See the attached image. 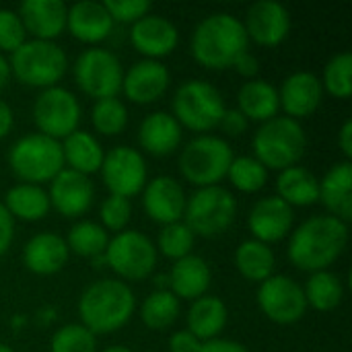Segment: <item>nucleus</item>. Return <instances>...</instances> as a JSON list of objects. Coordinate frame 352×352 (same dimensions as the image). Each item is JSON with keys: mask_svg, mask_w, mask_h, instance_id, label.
Returning <instances> with one entry per match:
<instances>
[{"mask_svg": "<svg viewBox=\"0 0 352 352\" xmlns=\"http://www.w3.org/2000/svg\"><path fill=\"white\" fill-rule=\"evenodd\" d=\"M138 142L146 153L155 157H167L182 144V126L167 111L148 113L140 122Z\"/></svg>", "mask_w": 352, "mask_h": 352, "instance_id": "bb28decb", "label": "nucleus"}, {"mask_svg": "<svg viewBox=\"0 0 352 352\" xmlns=\"http://www.w3.org/2000/svg\"><path fill=\"white\" fill-rule=\"evenodd\" d=\"M307 307H314L316 311H332L336 309L344 299V285L338 274L330 270H320L309 274L305 289H303Z\"/></svg>", "mask_w": 352, "mask_h": 352, "instance_id": "72a5a7b5", "label": "nucleus"}, {"mask_svg": "<svg viewBox=\"0 0 352 352\" xmlns=\"http://www.w3.org/2000/svg\"><path fill=\"white\" fill-rule=\"evenodd\" d=\"M93 128L103 136H118L128 124V109L118 97H107L95 101L91 109Z\"/></svg>", "mask_w": 352, "mask_h": 352, "instance_id": "4c0bfd02", "label": "nucleus"}, {"mask_svg": "<svg viewBox=\"0 0 352 352\" xmlns=\"http://www.w3.org/2000/svg\"><path fill=\"white\" fill-rule=\"evenodd\" d=\"M254 159L266 169H289L295 167L307 148V136L303 126L287 116H276L264 122L252 140Z\"/></svg>", "mask_w": 352, "mask_h": 352, "instance_id": "20e7f679", "label": "nucleus"}, {"mask_svg": "<svg viewBox=\"0 0 352 352\" xmlns=\"http://www.w3.org/2000/svg\"><path fill=\"white\" fill-rule=\"evenodd\" d=\"M122 62L120 58L105 47H89L80 52L74 62V80L85 95L91 99L118 97L122 91Z\"/></svg>", "mask_w": 352, "mask_h": 352, "instance_id": "9b49d317", "label": "nucleus"}, {"mask_svg": "<svg viewBox=\"0 0 352 352\" xmlns=\"http://www.w3.org/2000/svg\"><path fill=\"white\" fill-rule=\"evenodd\" d=\"M200 349H202V340H198L188 330H179L169 338V352H200Z\"/></svg>", "mask_w": 352, "mask_h": 352, "instance_id": "49530a36", "label": "nucleus"}, {"mask_svg": "<svg viewBox=\"0 0 352 352\" xmlns=\"http://www.w3.org/2000/svg\"><path fill=\"white\" fill-rule=\"evenodd\" d=\"M16 14L27 35L41 41H54L66 29L68 6L62 0H25Z\"/></svg>", "mask_w": 352, "mask_h": 352, "instance_id": "4be33fe9", "label": "nucleus"}, {"mask_svg": "<svg viewBox=\"0 0 352 352\" xmlns=\"http://www.w3.org/2000/svg\"><path fill=\"white\" fill-rule=\"evenodd\" d=\"M132 217V204L128 198H122V196H107L103 202H101V208H99V219H101V227L105 231H124L128 221Z\"/></svg>", "mask_w": 352, "mask_h": 352, "instance_id": "79ce46f5", "label": "nucleus"}, {"mask_svg": "<svg viewBox=\"0 0 352 352\" xmlns=\"http://www.w3.org/2000/svg\"><path fill=\"white\" fill-rule=\"evenodd\" d=\"M229 182L243 194L260 192L268 182V169L254 157H235L227 171Z\"/></svg>", "mask_w": 352, "mask_h": 352, "instance_id": "e433bc0d", "label": "nucleus"}, {"mask_svg": "<svg viewBox=\"0 0 352 352\" xmlns=\"http://www.w3.org/2000/svg\"><path fill=\"white\" fill-rule=\"evenodd\" d=\"M200 352H250L241 342L229 340V338H214V340H206L202 342Z\"/></svg>", "mask_w": 352, "mask_h": 352, "instance_id": "8fccbe9b", "label": "nucleus"}, {"mask_svg": "<svg viewBox=\"0 0 352 352\" xmlns=\"http://www.w3.org/2000/svg\"><path fill=\"white\" fill-rule=\"evenodd\" d=\"M10 76H12V74H10V64H8L6 56L0 54V91L8 85Z\"/></svg>", "mask_w": 352, "mask_h": 352, "instance_id": "864d4df0", "label": "nucleus"}, {"mask_svg": "<svg viewBox=\"0 0 352 352\" xmlns=\"http://www.w3.org/2000/svg\"><path fill=\"white\" fill-rule=\"evenodd\" d=\"M338 146L342 151V155L346 157V161L352 159V120H346L342 126H340V132H338Z\"/></svg>", "mask_w": 352, "mask_h": 352, "instance_id": "3c124183", "label": "nucleus"}, {"mask_svg": "<svg viewBox=\"0 0 352 352\" xmlns=\"http://www.w3.org/2000/svg\"><path fill=\"white\" fill-rule=\"evenodd\" d=\"M10 74L27 87L50 89L66 74L68 58L56 41L27 39L10 54Z\"/></svg>", "mask_w": 352, "mask_h": 352, "instance_id": "39448f33", "label": "nucleus"}, {"mask_svg": "<svg viewBox=\"0 0 352 352\" xmlns=\"http://www.w3.org/2000/svg\"><path fill=\"white\" fill-rule=\"evenodd\" d=\"M27 41V31L14 10L0 8V50L12 54Z\"/></svg>", "mask_w": 352, "mask_h": 352, "instance_id": "37998d69", "label": "nucleus"}, {"mask_svg": "<svg viewBox=\"0 0 352 352\" xmlns=\"http://www.w3.org/2000/svg\"><path fill=\"white\" fill-rule=\"evenodd\" d=\"M167 278H169V291L177 299L196 301L204 297L206 291L210 289L212 272L204 258L190 254L173 264Z\"/></svg>", "mask_w": 352, "mask_h": 352, "instance_id": "a878e982", "label": "nucleus"}, {"mask_svg": "<svg viewBox=\"0 0 352 352\" xmlns=\"http://www.w3.org/2000/svg\"><path fill=\"white\" fill-rule=\"evenodd\" d=\"M130 43L136 52L146 56V60H159L169 56L179 43L177 27L163 14H146L132 23Z\"/></svg>", "mask_w": 352, "mask_h": 352, "instance_id": "6ab92c4d", "label": "nucleus"}, {"mask_svg": "<svg viewBox=\"0 0 352 352\" xmlns=\"http://www.w3.org/2000/svg\"><path fill=\"white\" fill-rule=\"evenodd\" d=\"M103 6L113 23H136L151 12L148 0H105Z\"/></svg>", "mask_w": 352, "mask_h": 352, "instance_id": "c03bdc74", "label": "nucleus"}, {"mask_svg": "<svg viewBox=\"0 0 352 352\" xmlns=\"http://www.w3.org/2000/svg\"><path fill=\"white\" fill-rule=\"evenodd\" d=\"M14 239V219L0 202V256H4Z\"/></svg>", "mask_w": 352, "mask_h": 352, "instance_id": "de8ad7c7", "label": "nucleus"}, {"mask_svg": "<svg viewBox=\"0 0 352 352\" xmlns=\"http://www.w3.org/2000/svg\"><path fill=\"white\" fill-rule=\"evenodd\" d=\"M25 322H27L25 318H21V316H16V318L12 320V326H14V328H19V326H25Z\"/></svg>", "mask_w": 352, "mask_h": 352, "instance_id": "13d9d810", "label": "nucleus"}, {"mask_svg": "<svg viewBox=\"0 0 352 352\" xmlns=\"http://www.w3.org/2000/svg\"><path fill=\"white\" fill-rule=\"evenodd\" d=\"M47 198H50V206L56 208L62 217L78 219L91 208L95 198V186L89 179V175L64 167L50 182Z\"/></svg>", "mask_w": 352, "mask_h": 352, "instance_id": "dca6fc26", "label": "nucleus"}, {"mask_svg": "<svg viewBox=\"0 0 352 352\" xmlns=\"http://www.w3.org/2000/svg\"><path fill=\"white\" fill-rule=\"evenodd\" d=\"M66 245L72 254L80 256V258H95L105 254L107 243H109V235L107 231L93 221H80L76 225L70 227L68 235H66Z\"/></svg>", "mask_w": 352, "mask_h": 352, "instance_id": "c9c22d12", "label": "nucleus"}, {"mask_svg": "<svg viewBox=\"0 0 352 352\" xmlns=\"http://www.w3.org/2000/svg\"><path fill=\"white\" fill-rule=\"evenodd\" d=\"M12 124H14L12 109H10V105L6 101L0 99V138H4L12 130Z\"/></svg>", "mask_w": 352, "mask_h": 352, "instance_id": "603ef678", "label": "nucleus"}, {"mask_svg": "<svg viewBox=\"0 0 352 352\" xmlns=\"http://www.w3.org/2000/svg\"><path fill=\"white\" fill-rule=\"evenodd\" d=\"M60 144H62L64 165H68L66 169H72L82 175H91L101 169L105 151L93 134L85 130H74Z\"/></svg>", "mask_w": 352, "mask_h": 352, "instance_id": "c85d7f7f", "label": "nucleus"}, {"mask_svg": "<svg viewBox=\"0 0 352 352\" xmlns=\"http://www.w3.org/2000/svg\"><path fill=\"white\" fill-rule=\"evenodd\" d=\"M169 70L161 60H140L132 64L122 78L126 99L138 105H148L161 99L169 89Z\"/></svg>", "mask_w": 352, "mask_h": 352, "instance_id": "aec40b11", "label": "nucleus"}, {"mask_svg": "<svg viewBox=\"0 0 352 352\" xmlns=\"http://www.w3.org/2000/svg\"><path fill=\"white\" fill-rule=\"evenodd\" d=\"M320 200L332 217L342 223L352 219V163L340 161L332 165L320 179Z\"/></svg>", "mask_w": 352, "mask_h": 352, "instance_id": "393cba45", "label": "nucleus"}, {"mask_svg": "<svg viewBox=\"0 0 352 352\" xmlns=\"http://www.w3.org/2000/svg\"><path fill=\"white\" fill-rule=\"evenodd\" d=\"M248 126H250L248 118L237 107L235 109H225V113L221 118V124H219V128L227 136H241L248 130Z\"/></svg>", "mask_w": 352, "mask_h": 352, "instance_id": "a18cd8bd", "label": "nucleus"}, {"mask_svg": "<svg viewBox=\"0 0 352 352\" xmlns=\"http://www.w3.org/2000/svg\"><path fill=\"white\" fill-rule=\"evenodd\" d=\"M101 352H132L128 346H109V349H105V351Z\"/></svg>", "mask_w": 352, "mask_h": 352, "instance_id": "4d7b16f0", "label": "nucleus"}, {"mask_svg": "<svg viewBox=\"0 0 352 352\" xmlns=\"http://www.w3.org/2000/svg\"><path fill=\"white\" fill-rule=\"evenodd\" d=\"M194 239L196 235L188 229V225L184 221L179 223H171V225H165L161 231H159V239H157V250L169 258V260H182L186 256L192 254L194 250Z\"/></svg>", "mask_w": 352, "mask_h": 352, "instance_id": "ea45409f", "label": "nucleus"}, {"mask_svg": "<svg viewBox=\"0 0 352 352\" xmlns=\"http://www.w3.org/2000/svg\"><path fill=\"white\" fill-rule=\"evenodd\" d=\"M8 165L23 184L41 186L64 169L62 144L45 134H27L8 151Z\"/></svg>", "mask_w": 352, "mask_h": 352, "instance_id": "423d86ee", "label": "nucleus"}, {"mask_svg": "<svg viewBox=\"0 0 352 352\" xmlns=\"http://www.w3.org/2000/svg\"><path fill=\"white\" fill-rule=\"evenodd\" d=\"M250 39L243 23L231 12H214L204 16L190 41L194 60L208 70L231 68L233 62L248 52Z\"/></svg>", "mask_w": 352, "mask_h": 352, "instance_id": "f03ea898", "label": "nucleus"}, {"mask_svg": "<svg viewBox=\"0 0 352 352\" xmlns=\"http://www.w3.org/2000/svg\"><path fill=\"white\" fill-rule=\"evenodd\" d=\"M37 318H39V320H41L43 324H50V322H52V320L56 318V311H54L52 307H45V309H41V311L37 314Z\"/></svg>", "mask_w": 352, "mask_h": 352, "instance_id": "5fc2aeb1", "label": "nucleus"}, {"mask_svg": "<svg viewBox=\"0 0 352 352\" xmlns=\"http://www.w3.org/2000/svg\"><path fill=\"white\" fill-rule=\"evenodd\" d=\"M349 225L332 214L303 221L289 239V260L303 272L328 270L346 250Z\"/></svg>", "mask_w": 352, "mask_h": 352, "instance_id": "f257e3e1", "label": "nucleus"}, {"mask_svg": "<svg viewBox=\"0 0 352 352\" xmlns=\"http://www.w3.org/2000/svg\"><path fill=\"white\" fill-rule=\"evenodd\" d=\"M258 305L270 322L280 326L297 324L307 311L303 287L285 274H272L270 278L260 283Z\"/></svg>", "mask_w": 352, "mask_h": 352, "instance_id": "4468645a", "label": "nucleus"}, {"mask_svg": "<svg viewBox=\"0 0 352 352\" xmlns=\"http://www.w3.org/2000/svg\"><path fill=\"white\" fill-rule=\"evenodd\" d=\"M243 29L258 45H280L291 31V14L278 0H258L248 8Z\"/></svg>", "mask_w": 352, "mask_h": 352, "instance_id": "2eb2a0df", "label": "nucleus"}, {"mask_svg": "<svg viewBox=\"0 0 352 352\" xmlns=\"http://www.w3.org/2000/svg\"><path fill=\"white\" fill-rule=\"evenodd\" d=\"M227 305L212 295H204L192 301L188 309V332H192L198 340H214L227 326Z\"/></svg>", "mask_w": 352, "mask_h": 352, "instance_id": "c756f323", "label": "nucleus"}, {"mask_svg": "<svg viewBox=\"0 0 352 352\" xmlns=\"http://www.w3.org/2000/svg\"><path fill=\"white\" fill-rule=\"evenodd\" d=\"M237 109L248 118V122H268L276 118L280 103H278V89L264 78H252L241 85L237 93Z\"/></svg>", "mask_w": 352, "mask_h": 352, "instance_id": "cd10ccee", "label": "nucleus"}, {"mask_svg": "<svg viewBox=\"0 0 352 352\" xmlns=\"http://www.w3.org/2000/svg\"><path fill=\"white\" fill-rule=\"evenodd\" d=\"M66 29L82 43H99L113 31V21L105 10L103 2L80 0L68 6Z\"/></svg>", "mask_w": 352, "mask_h": 352, "instance_id": "b1692460", "label": "nucleus"}, {"mask_svg": "<svg viewBox=\"0 0 352 352\" xmlns=\"http://www.w3.org/2000/svg\"><path fill=\"white\" fill-rule=\"evenodd\" d=\"M233 159L235 155L227 140L212 134H200L184 146L179 155V171L188 184L210 188L227 177Z\"/></svg>", "mask_w": 352, "mask_h": 352, "instance_id": "0eeeda50", "label": "nucleus"}, {"mask_svg": "<svg viewBox=\"0 0 352 352\" xmlns=\"http://www.w3.org/2000/svg\"><path fill=\"white\" fill-rule=\"evenodd\" d=\"M186 192L171 175H157L142 190V206L151 221L159 225L179 223L186 212Z\"/></svg>", "mask_w": 352, "mask_h": 352, "instance_id": "f3484780", "label": "nucleus"}, {"mask_svg": "<svg viewBox=\"0 0 352 352\" xmlns=\"http://www.w3.org/2000/svg\"><path fill=\"white\" fill-rule=\"evenodd\" d=\"M293 217V208L278 196L260 198L248 214V229L252 239L266 245L283 241L287 235H291Z\"/></svg>", "mask_w": 352, "mask_h": 352, "instance_id": "a211bd4d", "label": "nucleus"}, {"mask_svg": "<svg viewBox=\"0 0 352 352\" xmlns=\"http://www.w3.org/2000/svg\"><path fill=\"white\" fill-rule=\"evenodd\" d=\"M276 196L293 206H311L320 202V179L305 167L283 169L276 179Z\"/></svg>", "mask_w": 352, "mask_h": 352, "instance_id": "7c9ffc66", "label": "nucleus"}, {"mask_svg": "<svg viewBox=\"0 0 352 352\" xmlns=\"http://www.w3.org/2000/svg\"><path fill=\"white\" fill-rule=\"evenodd\" d=\"M99 171L109 194L128 200L140 194L148 182L146 161L132 146H113L111 151H107Z\"/></svg>", "mask_w": 352, "mask_h": 352, "instance_id": "ddd939ff", "label": "nucleus"}, {"mask_svg": "<svg viewBox=\"0 0 352 352\" xmlns=\"http://www.w3.org/2000/svg\"><path fill=\"white\" fill-rule=\"evenodd\" d=\"M91 262H93V266L99 270V268H105L107 266V262H105V254H101V256H95V258H91Z\"/></svg>", "mask_w": 352, "mask_h": 352, "instance_id": "6e6d98bb", "label": "nucleus"}, {"mask_svg": "<svg viewBox=\"0 0 352 352\" xmlns=\"http://www.w3.org/2000/svg\"><path fill=\"white\" fill-rule=\"evenodd\" d=\"M97 336L82 324H66L54 332L50 340V352H95Z\"/></svg>", "mask_w": 352, "mask_h": 352, "instance_id": "a19ab883", "label": "nucleus"}, {"mask_svg": "<svg viewBox=\"0 0 352 352\" xmlns=\"http://www.w3.org/2000/svg\"><path fill=\"white\" fill-rule=\"evenodd\" d=\"M173 118L179 126L192 132H210L219 128L225 113V99L221 91L200 78H190L182 82L173 95Z\"/></svg>", "mask_w": 352, "mask_h": 352, "instance_id": "6e6552de", "label": "nucleus"}, {"mask_svg": "<svg viewBox=\"0 0 352 352\" xmlns=\"http://www.w3.org/2000/svg\"><path fill=\"white\" fill-rule=\"evenodd\" d=\"M0 352H14V351H12L10 346H6V344H2V342H0Z\"/></svg>", "mask_w": 352, "mask_h": 352, "instance_id": "bf43d9fd", "label": "nucleus"}, {"mask_svg": "<svg viewBox=\"0 0 352 352\" xmlns=\"http://www.w3.org/2000/svg\"><path fill=\"white\" fill-rule=\"evenodd\" d=\"M80 113L82 109L76 95L58 85L43 89L33 103V122L39 134L54 140H64L68 134L78 130Z\"/></svg>", "mask_w": 352, "mask_h": 352, "instance_id": "f8f14e48", "label": "nucleus"}, {"mask_svg": "<svg viewBox=\"0 0 352 352\" xmlns=\"http://www.w3.org/2000/svg\"><path fill=\"white\" fill-rule=\"evenodd\" d=\"M231 68H235L241 76H245V78H254L256 74H258V70H260V62H258V58L254 56V54H250V50L248 52H243L235 62H233V66Z\"/></svg>", "mask_w": 352, "mask_h": 352, "instance_id": "09e8293b", "label": "nucleus"}, {"mask_svg": "<svg viewBox=\"0 0 352 352\" xmlns=\"http://www.w3.org/2000/svg\"><path fill=\"white\" fill-rule=\"evenodd\" d=\"M4 208L10 212L12 219H21L27 223H35L47 217L50 212V198L41 186L33 184H16L4 196Z\"/></svg>", "mask_w": 352, "mask_h": 352, "instance_id": "2f4dec72", "label": "nucleus"}, {"mask_svg": "<svg viewBox=\"0 0 352 352\" xmlns=\"http://www.w3.org/2000/svg\"><path fill=\"white\" fill-rule=\"evenodd\" d=\"M70 258L64 237L56 233H37L23 248V264L37 276H52L60 272Z\"/></svg>", "mask_w": 352, "mask_h": 352, "instance_id": "5701e85b", "label": "nucleus"}, {"mask_svg": "<svg viewBox=\"0 0 352 352\" xmlns=\"http://www.w3.org/2000/svg\"><path fill=\"white\" fill-rule=\"evenodd\" d=\"M352 54L340 52L332 56L324 68L322 87L336 99H349L352 93Z\"/></svg>", "mask_w": 352, "mask_h": 352, "instance_id": "58836bf2", "label": "nucleus"}, {"mask_svg": "<svg viewBox=\"0 0 352 352\" xmlns=\"http://www.w3.org/2000/svg\"><path fill=\"white\" fill-rule=\"evenodd\" d=\"M105 262L120 280H144L155 272L157 248L144 233L124 229L109 239Z\"/></svg>", "mask_w": 352, "mask_h": 352, "instance_id": "9d476101", "label": "nucleus"}, {"mask_svg": "<svg viewBox=\"0 0 352 352\" xmlns=\"http://www.w3.org/2000/svg\"><path fill=\"white\" fill-rule=\"evenodd\" d=\"M179 299L171 291H153L140 305V320L151 330H167L179 318Z\"/></svg>", "mask_w": 352, "mask_h": 352, "instance_id": "f704fd0d", "label": "nucleus"}, {"mask_svg": "<svg viewBox=\"0 0 352 352\" xmlns=\"http://www.w3.org/2000/svg\"><path fill=\"white\" fill-rule=\"evenodd\" d=\"M237 214L235 196L223 186L198 188L186 202L184 223L194 235L217 237L225 233Z\"/></svg>", "mask_w": 352, "mask_h": 352, "instance_id": "1a4fd4ad", "label": "nucleus"}, {"mask_svg": "<svg viewBox=\"0 0 352 352\" xmlns=\"http://www.w3.org/2000/svg\"><path fill=\"white\" fill-rule=\"evenodd\" d=\"M276 258L270 245L248 239L235 252V268L250 283H264L274 274Z\"/></svg>", "mask_w": 352, "mask_h": 352, "instance_id": "473e14b6", "label": "nucleus"}, {"mask_svg": "<svg viewBox=\"0 0 352 352\" xmlns=\"http://www.w3.org/2000/svg\"><path fill=\"white\" fill-rule=\"evenodd\" d=\"M136 299L132 289L120 278H103L89 285L78 299L80 324L97 334H111L124 328L134 316Z\"/></svg>", "mask_w": 352, "mask_h": 352, "instance_id": "7ed1b4c3", "label": "nucleus"}, {"mask_svg": "<svg viewBox=\"0 0 352 352\" xmlns=\"http://www.w3.org/2000/svg\"><path fill=\"white\" fill-rule=\"evenodd\" d=\"M324 99V87L322 80L307 70H299L289 74L280 89H278V103L285 109L287 118L301 120L309 118L318 111Z\"/></svg>", "mask_w": 352, "mask_h": 352, "instance_id": "412c9836", "label": "nucleus"}]
</instances>
